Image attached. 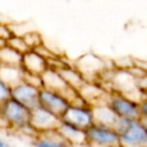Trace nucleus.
Masks as SVG:
<instances>
[{"instance_id": "8", "label": "nucleus", "mask_w": 147, "mask_h": 147, "mask_svg": "<svg viewBox=\"0 0 147 147\" xmlns=\"http://www.w3.org/2000/svg\"><path fill=\"white\" fill-rule=\"evenodd\" d=\"M39 105L51 110L55 115L62 117L70 105L69 99L61 92L41 87L39 91Z\"/></svg>"}, {"instance_id": "6", "label": "nucleus", "mask_w": 147, "mask_h": 147, "mask_svg": "<svg viewBox=\"0 0 147 147\" xmlns=\"http://www.w3.org/2000/svg\"><path fill=\"white\" fill-rule=\"evenodd\" d=\"M61 117L46 109L45 107L38 105L31 109L30 115V125L37 132V134L55 131L59 127Z\"/></svg>"}, {"instance_id": "2", "label": "nucleus", "mask_w": 147, "mask_h": 147, "mask_svg": "<svg viewBox=\"0 0 147 147\" xmlns=\"http://www.w3.org/2000/svg\"><path fill=\"white\" fill-rule=\"evenodd\" d=\"M30 115L31 109L14 98H10L0 107V118L3 125L15 132L23 133L30 126Z\"/></svg>"}, {"instance_id": "21", "label": "nucleus", "mask_w": 147, "mask_h": 147, "mask_svg": "<svg viewBox=\"0 0 147 147\" xmlns=\"http://www.w3.org/2000/svg\"><path fill=\"white\" fill-rule=\"evenodd\" d=\"M139 107H140V118L147 123V95H145L140 102H139Z\"/></svg>"}, {"instance_id": "23", "label": "nucleus", "mask_w": 147, "mask_h": 147, "mask_svg": "<svg viewBox=\"0 0 147 147\" xmlns=\"http://www.w3.org/2000/svg\"><path fill=\"white\" fill-rule=\"evenodd\" d=\"M6 44H7V41H6V40H3V39H1V38H0V48H1V47H2V46H5V45H6Z\"/></svg>"}, {"instance_id": "7", "label": "nucleus", "mask_w": 147, "mask_h": 147, "mask_svg": "<svg viewBox=\"0 0 147 147\" xmlns=\"http://www.w3.org/2000/svg\"><path fill=\"white\" fill-rule=\"evenodd\" d=\"M61 118L77 125L83 130L88 129L95 122L93 108L87 102L70 103Z\"/></svg>"}, {"instance_id": "10", "label": "nucleus", "mask_w": 147, "mask_h": 147, "mask_svg": "<svg viewBox=\"0 0 147 147\" xmlns=\"http://www.w3.org/2000/svg\"><path fill=\"white\" fill-rule=\"evenodd\" d=\"M57 133L61 136V138L70 146H87L86 141V130H83L78 127L77 125L62 119L59 124V127L56 129Z\"/></svg>"}, {"instance_id": "18", "label": "nucleus", "mask_w": 147, "mask_h": 147, "mask_svg": "<svg viewBox=\"0 0 147 147\" xmlns=\"http://www.w3.org/2000/svg\"><path fill=\"white\" fill-rule=\"evenodd\" d=\"M22 36L30 49H36L37 47L44 44L42 37L38 31H28V32H24Z\"/></svg>"}, {"instance_id": "13", "label": "nucleus", "mask_w": 147, "mask_h": 147, "mask_svg": "<svg viewBox=\"0 0 147 147\" xmlns=\"http://www.w3.org/2000/svg\"><path fill=\"white\" fill-rule=\"evenodd\" d=\"M57 70L61 74V76L63 77V79L67 82V84L74 88H76V90H79L84 85V83L86 82L85 77L80 74V71L74 64L65 63L64 65H62Z\"/></svg>"}, {"instance_id": "5", "label": "nucleus", "mask_w": 147, "mask_h": 147, "mask_svg": "<svg viewBox=\"0 0 147 147\" xmlns=\"http://www.w3.org/2000/svg\"><path fill=\"white\" fill-rule=\"evenodd\" d=\"M74 65L80 71V74L85 77L86 80L94 82L100 80L101 76L109 69L114 67H108L106 60L94 54H85L80 56Z\"/></svg>"}, {"instance_id": "20", "label": "nucleus", "mask_w": 147, "mask_h": 147, "mask_svg": "<svg viewBox=\"0 0 147 147\" xmlns=\"http://www.w3.org/2000/svg\"><path fill=\"white\" fill-rule=\"evenodd\" d=\"M14 29L8 24V23H5V22H0V38L3 39V40H8L13 34H14Z\"/></svg>"}, {"instance_id": "19", "label": "nucleus", "mask_w": 147, "mask_h": 147, "mask_svg": "<svg viewBox=\"0 0 147 147\" xmlns=\"http://www.w3.org/2000/svg\"><path fill=\"white\" fill-rule=\"evenodd\" d=\"M11 98V86L0 78V107Z\"/></svg>"}, {"instance_id": "24", "label": "nucleus", "mask_w": 147, "mask_h": 147, "mask_svg": "<svg viewBox=\"0 0 147 147\" xmlns=\"http://www.w3.org/2000/svg\"><path fill=\"white\" fill-rule=\"evenodd\" d=\"M145 123H146V122H145ZM146 125H147V123H146Z\"/></svg>"}, {"instance_id": "25", "label": "nucleus", "mask_w": 147, "mask_h": 147, "mask_svg": "<svg viewBox=\"0 0 147 147\" xmlns=\"http://www.w3.org/2000/svg\"><path fill=\"white\" fill-rule=\"evenodd\" d=\"M0 68H1V64H0Z\"/></svg>"}, {"instance_id": "3", "label": "nucleus", "mask_w": 147, "mask_h": 147, "mask_svg": "<svg viewBox=\"0 0 147 147\" xmlns=\"http://www.w3.org/2000/svg\"><path fill=\"white\" fill-rule=\"evenodd\" d=\"M87 146L92 147H121L119 134L114 126H106L98 123L86 129Z\"/></svg>"}, {"instance_id": "1", "label": "nucleus", "mask_w": 147, "mask_h": 147, "mask_svg": "<svg viewBox=\"0 0 147 147\" xmlns=\"http://www.w3.org/2000/svg\"><path fill=\"white\" fill-rule=\"evenodd\" d=\"M115 129L121 147H147V125L141 118H118Z\"/></svg>"}, {"instance_id": "4", "label": "nucleus", "mask_w": 147, "mask_h": 147, "mask_svg": "<svg viewBox=\"0 0 147 147\" xmlns=\"http://www.w3.org/2000/svg\"><path fill=\"white\" fill-rule=\"evenodd\" d=\"M107 103L118 118H140L139 101L119 92H109Z\"/></svg>"}, {"instance_id": "12", "label": "nucleus", "mask_w": 147, "mask_h": 147, "mask_svg": "<svg viewBox=\"0 0 147 147\" xmlns=\"http://www.w3.org/2000/svg\"><path fill=\"white\" fill-rule=\"evenodd\" d=\"M93 114H94V123L106 125V126H114L118 119V117L115 115V113L111 110V108L108 106L107 101L98 102L92 106Z\"/></svg>"}, {"instance_id": "9", "label": "nucleus", "mask_w": 147, "mask_h": 147, "mask_svg": "<svg viewBox=\"0 0 147 147\" xmlns=\"http://www.w3.org/2000/svg\"><path fill=\"white\" fill-rule=\"evenodd\" d=\"M39 87H36L30 83L22 80L21 83L11 87V98L32 109L39 105Z\"/></svg>"}, {"instance_id": "11", "label": "nucleus", "mask_w": 147, "mask_h": 147, "mask_svg": "<svg viewBox=\"0 0 147 147\" xmlns=\"http://www.w3.org/2000/svg\"><path fill=\"white\" fill-rule=\"evenodd\" d=\"M22 68L28 74L41 76L49 68V61L39 54L36 49H30L23 54Z\"/></svg>"}, {"instance_id": "22", "label": "nucleus", "mask_w": 147, "mask_h": 147, "mask_svg": "<svg viewBox=\"0 0 147 147\" xmlns=\"http://www.w3.org/2000/svg\"><path fill=\"white\" fill-rule=\"evenodd\" d=\"M0 147H11V145H10L5 138H2V137L0 136Z\"/></svg>"}, {"instance_id": "15", "label": "nucleus", "mask_w": 147, "mask_h": 147, "mask_svg": "<svg viewBox=\"0 0 147 147\" xmlns=\"http://www.w3.org/2000/svg\"><path fill=\"white\" fill-rule=\"evenodd\" d=\"M23 54L10 47L9 45H5L0 48V64L6 67H22Z\"/></svg>"}, {"instance_id": "17", "label": "nucleus", "mask_w": 147, "mask_h": 147, "mask_svg": "<svg viewBox=\"0 0 147 147\" xmlns=\"http://www.w3.org/2000/svg\"><path fill=\"white\" fill-rule=\"evenodd\" d=\"M7 45H9L10 47H13L14 49H16L17 52L24 54L26 53L28 51H30L28 44L25 42L24 38L22 34H17V33H14L8 40H7Z\"/></svg>"}, {"instance_id": "14", "label": "nucleus", "mask_w": 147, "mask_h": 147, "mask_svg": "<svg viewBox=\"0 0 147 147\" xmlns=\"http://www.w3.org/2000/svg\"><path fill=\"white\" fill-rule=\"evenodd\" d=\"M33 147H70L57 133V131H51L38 134L33 141Z\"/></svg>"}, {"instance_id": "16", "label": "nucleus", "mask_w": 147, "mask_h": 147, "mask_svg": "<svg viewBox=\"0 0 147 147\" xmlns=\"http://www.w3.org/2000/svg\"><path fill=\"white\" fill-rule=\"evenodd\" d=\"M0 78L9 84L11 87L21 83L24 78V70L22 67H6L0 68Z\"/></svg>"}]
</instances>
